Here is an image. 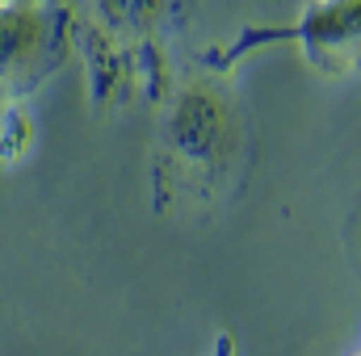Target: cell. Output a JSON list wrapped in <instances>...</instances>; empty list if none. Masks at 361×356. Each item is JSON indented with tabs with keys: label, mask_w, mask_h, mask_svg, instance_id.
Returning <instances> with one entry per match:
<instances>
[{
	"label": "cell",
	"mask_w": 361,
	"mask_h": 356,
	"mask_svg": "<svg viewBox=\"0 0 361 356\" xmlns=\"http://www.w3.org/2000/svg\"><path fill=\"white\" fill-rule=\"evenodd\" d=\"M231 72L210 55L189 63L160 96L152 197L160 214L206 218L244 177L248 164V113L231 89Z\"/></svg>",
	"instance_id": "obj_1"
},
{
	"label": "cell",
	"mask_w": 361,
	"mask_h": 356,
	"mask_svg": "<svg viewBox=\"0 0 361 356\" xmlns=\"http://www.w3.org/2000/svg\"><path fill=\"white\" fill-rule=\"evenodd\" d=\"M177 4L180 0H85V13H72V30L80 21L97 105H122L139 89L160 92Z\"/></svg>",
	"instance_id": "obj_2"
},
{
	"label": "cell",
	"mask_w": 361,
	"mask_h": 356,
	"mask_svg": "<svg viewBox=\"0 0 361 356\" xmlns=\"http://www.w3.org/2000/svg\"><path fill=\"white\" fill-rule=\"evenodd\" d=\"M72 8L59 0H0V96L42 89L72 55Z\"/></svg>",
	"instance_id": "obj_3"
},
{
	"label": "cell",
	"mask_w": 361,
	"mask_h": 356,
	"mask_svg": "<svg viewBox=\"0 0 361 356\" xmlns=\"http://www.w3.org/2000/svg\"><path fill=\"white\" fill-rule=\"evenodd\" d=\"M273 42H294L302 46L307 63L332 76L353 72L361 42V0H311L290 25H244L231 46L214 51L210 59L223 68H235L244 55L273 46Z\"/></svg>",
	"instance_id": "obj_4"
},
{
	"label": "cell",
	"mask_w": 361,
	"mask_h": 356,
	"mask_svg": "<svg viewBox=\"0 0 361 356\" xmlns=\"http://www.w3.org/2000/svg\"><path fill=\"white\" fill-rule=\"evenodd\" d=\"M30 147H34V117L25 113L21 101H8L0 117V160H21Z\"/></svg>",
	"instance_id": "obj_5"
},
{
	"label": "cell",
	"mask_w": 361,
	"mask_h": 356,
	"mask_svg": "<svg viewBox=\"0 0 361 356\" xmlns=\"http://www.w3.org/2000/svg\"><path fill=\"white\" fill-rule=\"evenodd\" d=\"M210 356H235V336H231V331H219V340H214Z\"/></svg>",
	"instance_id": "obj_6"
}]
</instances>
